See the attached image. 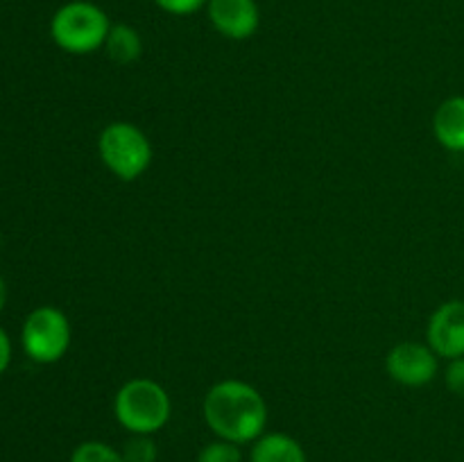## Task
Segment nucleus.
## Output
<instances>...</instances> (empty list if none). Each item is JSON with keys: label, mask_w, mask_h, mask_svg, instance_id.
Listing matches in <instances>:
<instances>
[{"label": "nucleus", "mask_w": 464, "mask_h": 462, "mask_svg": "<svg viewBox=\"0 0 464 462\" xmlns=\"http://www.w3.org/2000/svg\"><path fill=\"white\" fill-rule=\"evenodd\" d=\"M71 462H127L122 451H116L113 447L104 442H82L72 451Z\"/></svg>", "instance_id": "nucleus-12"}, {"label": "nucleus", "mask_w": 464, "mask_h": 462, "mask_svg": "<svg viewBox=\"0 0 464 462\" xmlns=\"http://www.w3.org/2000/svg\"><path fill=\"white\" fill-rule=\"evenodd\" d=\"M204 419L220 439L247 444L266 433L267 403L254 385L227 379L204 397Z\"/></svg>", "instance_id": "nucleus-1"}, {"label": "nucleus", "mask_w": 464, "mask_h": 462, "mask_svg": "<svg viewBox=\"0 0 464 462\" xmlns=\"http://www.w3.org/2000/svg\"><path fill=\"white\" fill-rule=\"evenodd\" d=\"M104 48H107L109 59L113 63L130 66V63H134L143 54V39H140V34L131 25L118 23V25H111V30H109Z\"/></svg>", "instance_id": "nucleus-11"}, {"label": "nucleus", "mask_w": 464, "mask_h": 462, "mask_svg": "<svg viewBox=\"0 0 464 462\" xmlns=\"http://www.w3.org/2000/svg\"><path fill=\"white\" fill-rule=\"evenodd\" d=\"M122 456L127 462H157V442L152 439V435H131L122 448Z\"/></svg>", "instance_id": "nucleus-13"}, {"label": "nucleus", "mask_w": 464, "mask_h": 462, "mask_svg": "<svg viewBox=\"0 0 464 462\" xmlns=\"http://www.w3.org/2000/svg\"><path fill=\"white\" fill-rule=\"evenodd\" d=\"M433 131L442 148L464 152V95H453L440 104L433 116Z\"/></svg>", "instance_id": "nucleus-9"}, {"label": "nucleus", "mask_w": 464, "mask_h": 462, "mask_svg": "<svg viewBox=\"0 0 464 462\" xmlns=\"http://www.w3.org/2000/svg\"><path fill=\"white\" fill-rule=\"evenodd\" d=\"M5 303H7V285H5L3 276H0V311L5 308Z\"/></svg>", "instance_id": "nucleus-18"}, {"label": "nucleus", "mask_w": 464, "mask_h": 462, "mask_svg": "<svg viewBox=\"0 0 464 462\" xmlns=\"http://www.w3.org/2000/svg\"><path fill=\"white\" fill-rule=\"evenodd\" d=\"M98 152L104 166L122 181H134L152 163V145L131 122H111L100 131Z\"/></svg>", "instance_id": "nucleus-4"}, {"label": "nucleus", "mask_w": 464, "mask_h": 462, "mask_svg": "<svg viewBox=\"0 0 464 462\" xmlns=\"http://www.w3.org/2000/svg\"><path fill=\"white\" fill-rule=\"evenodd\" d=\"M252 462H308L306 451L285 433H263L254 439Z\"/></svg>", "instance_id": "nucleus-10"}, {"label": "nucleus", "mask_w": 464, "mask_h": 462, "mask_svg": "<svg viewBox=\"0 0 464 462\" xmlns=\"http://www.w3.org/2000/svg\"><path fill=\"white\" fill-rule=\"evenodd\" d=\"M9 361H12V344H9L7 333H5V331L0 329V374H3V371L7 370Z\"/></svg>", "instance_id": "nucleus-17"}, {"label": "nucleus", "mask_w": 464, "mask_h": 462, "mask_svg": "<svg viewBox=\"0 0 464 462\" xmlns=\"http://www.w3.org/2000/svg\"><path fill=\"white\" fill-rule=\"evenodd\" d=\"M23 349L34 362H57L71 347V322L59 308L41 306L23 324Z\"/></svg>", "instance_id": "nucleus-5"}, {"label": "nucleus", "mask_w": 464, "mask_h": 462, "mask_svg": "<svg viewBox=\"0 0 464 462\" xmlns=\"http://www.w3.org/2000/svg\"><path fill=\"white\" fill-rule=\"evenodd\" d=\"M157 7H161L163 12L177 14V16H188V14L202 9L208 0H154Z\"/></svg>", "instance_id": "nucleus-16"}, {"label": "nucleus", "mask_w": 464, "mask_h": 462, "mask_svg": "<svg viewBox=\"0 0 464 462\" xmlns=\"http://www.w3.org/2000/svg\"><path fill=\"white\" fill-rule=\"evenodd\" d=\"M198 462H243V456H240L238 444L216 439L198 453Z\"/></svg>", "instance_id": "nucleus-14"}, {"label": "nucleus", "mask_w": 464, "mask_h": 462, "mask_svg": "<svg viewBox=\"0 0 464 462\" xmlns=\"http://www.w3.org/2000/svg\"><path fill=\"white\" fill-rule=\"evenodd\" d=\"M111 23L98 5L72 0L59 7L50 21V34L62 50L71 54H89L102 48Z\"/></svg>", "instance_id": "nucleus-3"}, {"label": "nucleus", "mask_w": 464, "mask_h": 462, "mask_svg": "<svg viewBox=\"0 0 464 462\" xmlns=\"http://www.w3.org/2000/svg\"><path fill=\"white\" fill-rule=\"evenodd\" d=\"M170 397L152 379H131L113 399L118 424L131 435H154L170 419Z\"/></svg>", "instance_id": "nucleus-2"}, {"label": "nucleus", "mask_w": 464, "mask_h": 462, "mask_svg": "<svg viewBox=\"0 0 464 462\" xmlns=\"http://www.w3.org/2000/svg\"><path fill=\"white\" fill-rule=\"evenodd\" d=\"M429 347L440 358H462L464 356V302L451 299L435 308L426 326Z\"/></svg>", "instance_id": "nucleus-7"}, {"label": "nucleus", "mask_w": 464, "mask_h": 462, "mask_svg": "<svg viewBox=\"0 0 464 462\" xmlns=\"http://www.w3.org/2000/svg\"><path fill=\"white\" fill-rule=\"evenodd\" d=\"M208 21L231 41H245L258 30L261 14L256 0H208Z\"/></svg>", "instance_id": "nucleus-8"}, {"label": "nucleus", "mask_w": 464, "mask_h": 462, "mask_svg": "<svg viewBox=\"0 0 464 462\" xmlns=\"http://www.w3.org/2000/svg\"><path fill=\"white\" fill-rule=\"evenodd\" d=\"M438 353L421 342H401L390 349L385 358L388 374L408 388L429 385L438 376Z\"/></svg>", "instance_id": "nucleus-6"}, {"label": "nucleus", "mask_w": 464, "mask_h": 462, "mask_svg": "<svg viewBox=\"0 0 464 462\" xmlns=\"http://www.w3.org/2000/svg\"><path fill=\"white\" fill-rule=\"evenodd\" d=\"M444 383L458 397H464V356L449 361L447 371H444Z\"/></svg>", "instance_id": "nucleus-15"}]
</instances>
